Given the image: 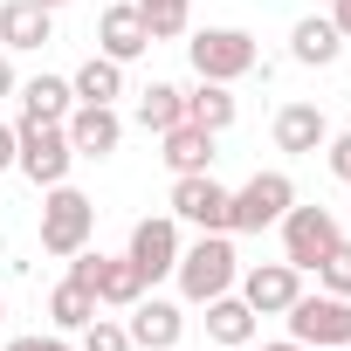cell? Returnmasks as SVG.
<instances>
[{
    "label": "cell",
    "instance_id": "6da1fadb",
    "mask_svg": "<svg viewBox=\"0 0 351 351\" xmlns=\"http://www.w3.org/2000/svg\"><path fill=\"white\" fill-rule=\"evenodd\" d=\"M180 296L186 303H214V296H228L234 289V276H241V255H234V241L228 234H200L193 248H180Z\"/></svg>",
    "mask_w": 351,
    "mask_h": 351
},
{
    "label": "cell",
    "instance_id": "7a4b0ae2",
    "mask_svg": "<svg viewBox=\"0 0 351 351\" xmlns=\"http://www.w3.org/2000/svg\"><path fill=\"white\" fill-rule=\"evenodd\" d=\"M186 56H193V76H207V83H241L262 69V49L248 28H200L186 42Z\"/></svg>",
    "mask_w": 351,
    "mask_h": 351
},
{
    "label": "cell",
    "instance_id": "3957f363",
    "mask_svg": "<svg viewBox=\"0 0 351 351\" xmlns=\"http://www.w3.org/2000/svg\"><path fill=\"white\" fill-rule=\"evenodd\" d=\"M14 165L28 172L42 193L62 186V180H69V165H76L69 131H62V124H42V117H21V124H14Z\"/></svg>",
    "mask_w": 351,
    "mask_h": 351
},
{
    "label": "cell",
    "instance_id": "277c9868",
    "mask_svg": "<svg viewBox=\"0 0 351 351\" xmlns=\"http://www.w3.org/2000/svg\"><path fill=\"white\" fill-rule=\"evenodd\" d=\"M289 207H296L289 172H255L248 186L228 193V234H262V228H276Z\"/></svg>",
    "mask_w": 351,
    "mask_h": 351
},
{
    "label": "cell",
    "instance_id": "5b68a950",
    "mask_svg": "<svg viewBox=\"0 0 351 351\" xmlns=\"http://www.w3.org/2000/svg\"><path fill=\"white\" fill-rule=\"evenodd\" d=\"M90 228H97V207H90V193H76L69 180L62 186H49V200H42V255H76V248H90Z\"/></svg>",
    "mask_w": 351,
    "mask_h": 351
},
{
    "label": "cell",
    "instance_id": "8992f818",
    "mask_svg": "<svg viewBox=\"0 0 351 351\" xmlns=\"http://www.w3.org/2000/svg\"><path fill=\"white\" fill-rule=\"evenodd\" d=\"M69 282H83L104 310H131L145 296V276L131 269V255H97V248H76L69 255Z\"/></svg>",
    "mask_w": 351,
    "mask_h": 351
},
{
    "label": "cell",
    "instance_id": "52a82bcc",
    "mask_svg": "<svg viewBox=\"0 0 351 351\" xmlns=\"http://www.w3.org/2000/svg\"><path fill=\"white\" fill-rule=\"evenodd\" d=\"M276 228H282V262H289V269H317V262L344 241V228H337L330 207H289Z\"/></svg>",
    "mask_w": 351,
    "mask_h": 351
},
{
    "label": "cell",
    "instance_id": "ba28073f",
    "mask_svg": "<svg viewBox=\"0 0 351 351\" xmlns=\"http://www.w3.org/2000/svg\"><path fill=\"white\" fill-rule=\"evenodd\" d=\"M289 337L296 344H317V351H330V344H351V296H296L289 310Z\"/></svg>",
    "mask_w": 351,
    "mask_h": 351
},
{
    "label": "cell",
    "instance_id": "9c48e42d",
    "mask_svg": "<svg viewBox=\"0 0 351 351\" xmlns=\"http://www.w3.org/2000/svg\"><path fill=\"white\" fill-rule=\"evenodd\" d=\"M172 221H186L200 234H228V186L214 172H180L172 180Z\"/></svg>",
    "mask_w": 351,
    "mask_h": 351
},
{
    "label": "cell",
    "instance_id": "30bf717a",
    "mask_svg": "<svg viewBox=\"0 0 351 351\" xmlns=\"http://www.w3.org/2000/svg\"><path fill=\"white\" fill-rule=\"evenodd\" d=\"M131 269L145 276V282H158V276H172L180 269V221L172 214H145L138 228H131Z\"/></svg>",
    "mask_w": 351,
    "mask_h": 351
},
{
    "label": "cell",
    "instance_id": "8fae6325",
    "mask_svg": "<svg viewBox=\"0 0 351 351\" xmlns=\"http://www.w3.org/2000/svg\"><path fill=\"white\" fill-rule=\"evenodd\" d=\"M234 282H241V303H248L255 317H282V310L303 296V269H289V262H255V269H241Z\"/></svg>",
    "mask_w": 351,
    "mask_h": 351
},
{
    "label": "cell",
    "instance_id": "7c38bea8",
    "mask_svg": "<svg viewBox=\"0 0 351 351\" xmlns=\"http://www.w3.org/2000/svg\"><path fill=\"white\" fill-rule=\"evenodd\" d=\"M62 131H69V152H76V158H110V152L124 145L117 104H76V110L62 117Z\"/></svg>",
    "mask_w": 351,
    "mask_h": 351
},
{
    "label": "cell",
    "instance_id": "4fadbf2b",
    "mask_svg": "<svg viewBox=\"0 0 351 351\" xmlns=\"http://www.w3.org/2000/svg\"><path fill=\"white\" fill-rule=\"evenodd\" d=\"M124 330H131V351H172V344L186 337V310H180V303H165V296H152V303L138 296Z\"/></svg>",
    "mask_w": 351,
    "mask_h": 351
},
{
    "label": "cell",
    "instance_id": "5bb4252c",
    "mask_svg": "<svg viewBox=\"0 0 351 351\" xmlns=\"http://www.w3.org/2000/svg\"><path fill=\"white\" fill-rule=\"evenodd\" d=\"M145 49H152V28H145V14L131 8V0L104 8V21H97V56H110V62H138Z\"/></svg>",
    "mask_w": 351,
    "mask_h": 351
},
{
    "label": "cell",
    "instance_id": "9a60e30c",
    "mask_svg": "<svg viewBox=\"0 0 351 351\" xmlns=\"http://www.w3.org/2000/svg\"><path fill=\"white\" fill-rule=\"evenodd\" d=\"M56 42V14L42 0H8L0 8V49L8 56H28V49H49Z\"/></svg>",
    "mask_w": 351,
    "mask_h": 351
},
{
    "label": "cell",
    "instance_id": "2e32d148",
    "mask_svg": "<svg viewBox=\"0 0 351 351\" xmlns=\"http://www.w3.org/2000/svg\"><path fill=\"white\" fill-rule=\"evenodd\" d=\"M324 138H330L324 104H282V110H276V152L310 158V152H324Z\"/></svg>",
    "mask_w": 351,
    "mask_h": 351
},
{
    "label": "cell",
    "instance_id": "e0dca14e",
    "mask_svg": "<svg viewBox=\"0 0 351 351\" xmlns=\"http://www.w3.org/2000/svg\"><path fill=\"white\" fill-rule=\"evenodd\" d=\"M289 56H296L303 69H330V62L344 56V35H337V21H330V14H303V21L289 28Z\"/></svg>",
    "mask_w": 351,
    "mask_h": 351
},
{
    "label": "cell",
    "instance_id": "ac0fdd59",
    "mask_svg": "<svg viewBox=\"0 0 351 351\" xmlns=\"http://www.w3.org/2000/svg\"><path fill=\"white\" fill-rule=\"evenodd\" d=\"M158 145H165L158 158L172 165V180L180 172H214V131H200V124H172Z\"/></svg>",
    "mask_w": 351,
    "mask_h": 351
},
{
    "label": "cell",
    "instance_id": "d6986e66",
    "mask_svg": "<svg viewBox=\"0 0 351 351\" xmlns=\"http://www.w3.org/2000/svg\"><path fill=\"white\" fill-rule=\"evenodd\" d=\"M131 117H138L152 138H165L172 124H186V90H180V83H145L138 104H131Z\"/></svg>",
    "mask_w": 351,
    "mask_h": 351
},
{
    "label": "cell",
    "instance_id": "ffe728a7",
    "mask_svg": "<svg viewBox=\"0 0 351 351\" xmlns=\"http://www.w3.org/2000/svg\"><path fill=\"white\" fill-rule=\"evenodd\" d=\"M69 110H76V90H69V76H28V83H21V117L62 124Z\"/></svg>",
    "mask_w": 351,
    "mask_h": 351
},
{
    "label": "cell",
    "instance_id": "44dd1931",
    "mask_svg": "<svg viewBox=\"0 0 351 351\" xmlns=\"http://www.w3.org/2000/svg\"><path fill=\"white\" fill-rule=\"evenodd\" d=\"M234 110H241V104H234V83H207V76H200V90H186V124H200V131H214V138L234 124Z\"/></svg>",
    "mask_w": 351,
    "mask_h": 351
},
{
    "label": "cell",
    "instance_id": "7402d4cb",
    "mask_svg": "<svg viewBox=\"0 0 351 351\" xmlns=\"http://www.w3.org/2000/svg\"><path fill=\"white\" fill-rule=\"evenodd\" d=\"M69 90H76V104H117V97H124V62L90 56V62L69 76Z\"/></svg>",
    "mask_w": 351,
    "mask_h": 351
},
{
    "label": "cell",
    "instance_id": "603a6c76",
    "mask_svg": "<svg viewBox=\"0 0 351 351\" xmlns=\"http://www.w3.org/2000/svg\"><path fill=\"white\" fill-rule=\"evenodd\" d=\"M200 310H207V337H214V344H234V351H241V344L255 337V310H248L241 296H214V303H200Z\"/></svg>",
    "mask_w": 351,
    "mask_h": 351
},
{
    "label": "cell",
    "instance_id": "cb8c5ba5",
    "mask_svg": "<svg viewBox=\"0 0 351 351\" xmlns=\"http://www.w3.org/2000/svg\"><path fill=\"white\" fill-rule=\"evenodd\" d=\"M97 310H104V303H97V296H90L83 282H69V276H62V282L49 289V324H56V330H83V324H90Z\"/></svg>",
    "mask_w": 351,
    "mask_h": 351
},
{
    "label": "cell",
    "instance_id": "d4e9b609",
    "mask_svg": "<svg viewBox=\"0 0 351 351\" xmlns=\"http://www.w3.org/2000/svg\"><path fill=\"white\" fill-rule=\"evenodd\" d=\"M131 8L145 14L152 42H172V35H186V21H193V0H131Z\"/></svg>",
    "mask_w": 351,
    "mask_h": 351
},
{
    "label": "cell",
    "instance_id": "484cf974",
    "mask_svg": "<svg viewBox=\"0 0 351 351\" xmlns=\"http://www.w3.org/2000/svg\"><path fill=\"white\" fill-rule=\"evenodd\" d=\"M83 351H131V330L117 317H90L83 324Z\"/></svg>",
    "mask_w": 351,
    "mask_h": 351
},
{
    "label": "cell",
    "instance_id": "4316f807",
    "mask_svg": "<svg viewBox=\"0 0 351 351\" xmlns=\"http://www.w3.org/2000/svg\"><path fill=\"white\" fill-rule=\"evenodd\" d=\"M317 282H324L330 296H351V241H337V248L317 262Z\"/></svg>",
    "mask_w": 351,
    "mask_h": 351
},
{
    "label": "cell",
    "instance_id": "83f0119b",
    "mask_svg": "<svg viewBox=\"0 0 351 351\" xmlns=\"http://www.w3.org/2000/svg\"><path fill=\"white\" fill-rule=\"evenodd\" d=\"M324 158H330V172H337V180H351V131L324 138Z\"/></svg>",
    "mask_w": 351,
    "mask_h": 351
},
{
    "label": "cell",
    "instance_id": "f1b7e54d",
    "mask_svg": "<svg viewBox=\"0 0 351 351\" xmlns=\"http://www.w3.org/2000/svg\"><path fill=\"white\" fill-rule=\"evenodd\" d=\"M8 351H69V344H62V330H49V337H14Z\"/></svg>",
    "mask_w": 351,
    "mask_h": 351
},
{
    "label": "cell",
    "instance_id": "f546056e",
    "mask_svg": "<svg viewBox=\"0 0 351 351\" xmlns=\"http://www.w3.org/2000/svg\"><path fill=\"white\" fill-rule=\"evenodd\" d=\"M21 90V76H14V62H8V49H0V97H14Z\"/></svg>",
    "mask_w": 351,
    "mask_h": 351
},
{
    "label": "cell",
    "instance_id": "4dcf8cb0",
    "mask_svg": "<svg viewBox=\"0 0 351 351\" xmlns=\"http://www.w3.org/2000/svg\"><path fill=\"white\" fill-rule=\"evenodd\" d=\"M330 21H337V35L351 42V0H330Z\"/></svg>",
    "mask_w": 351,
    "mask_h": 351
},
{
    "label": "cell",
    "instance_id": "1f68e13d",
    "mask_svg": "<svg viewBox=\"0 0 351 351\" xmlns=\"http://www.w3.org/2000/svg\"><path fill=\"white\" fill-rule=\"evenodd\" d=\"M14 165V124H0V172Z\"/></svg>",
    "mask_w": 351,
    "mask_h": 351
},
{
    "label": "cell",
    "instance_id": "d6a6232c",
    "mask_svg": "<svg viewBox=\"0 0 351 351\" xmlns=\"http://www.w3.org/2000/svg\"><path fill=\"white\" fill-rule=\"evenodd\" d=\"M262 351H310V344H296V337H282V344H262Z\"/></svg>",
    "mask_w": 351,
    "mask_h": 351
},
{
    "label": "cell",
    "instance_id": "836d02e7",
    "mask_svg": "<svg viewBox=\"0 0 351 351\" xmlns=\"http://www.w3.org/2000/svg\"><path fill=\"white\" fill-rule=\"evenodd\" d=\"M42 8H49V14H56V8H69V0H42Z\"/></svg>",
    "mask_w": 351,
    "mask_h": 351
},
{
    "label": "cell",
    "instance_id": "e575fe53",
    "mask_svg": "<svg viewBox=\"0 0 351 351\" xmlns=\"http://www.w3.org/2000/svg\"><path fill=\"white\" fill-rule=\"evenodd\" d=\"M0 255H8V234H0Z\"/></svg>",
    "mask_w": 351,
    "mask_h": 351
},
{
    "label": "cell",
    "instance_id": "d590c367",
    "mask_svg": "<svg viewBox=\"0 0 351 351\" xmlns=\"http://www.w3.org/2000/svg\"><path fill=\"white\" fill-rule=\"evenodd\" d=\"M214 351H234V344H214Z\"/></svg>",
    "mask_w": 351,
    "mask_h": 351
},
{
    "label": "cell",
    "instance_id": "8d00e7d4",
    "mask_svg": "<svg viewBox=\"0 0 351 351\" xmlns=\"http://www.w3.org/2000/svg\"><path fill=\"white\" fill-rule=\"evenodd\" d=\"M330 351H351V344H330Z\"/></svg>",
    "mask_w": 351,
    "mask_h": 351
},
{
    "label": "cell",
    "instance_id": "74e56055",
    "mask_svg": "<svg viewBox=\"0 0 351 351\" xmlns=\"http://www.w3.org/2000/svg\"><path fill=\"white\" fill-rule=\"evenodd\" d=\"M0 317H8V303H0Z\"/></svg>",
    "mask_w": 351,
    "mask_h": 351
},
{
    "label": "cell",
    "instance_id": "f35d334b",
    "mask_svg": "<svg viewBox=\"0 0 351 351\" xmlns=\"http://www.w3.org/2000/svg\"><path fill=\"white\" fill-rule=\"evenodd\" d=\"M344 186H351V180H344Z\"/></svg>",
    "mask_w": 351,
    "mask_h": 351
}]
</instances>
